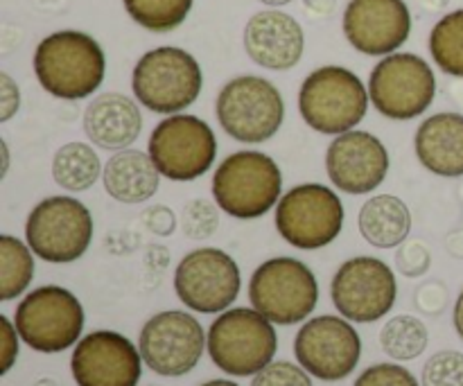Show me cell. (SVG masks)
I'll return each instance as SVG.
<instances>
[{
    "mask_svg": "<svg viewBox=\"0 0 463 386\" xmlns=\"http://www.w3.org/2000/svg\"><path fill=\"white\" fill-rule=\"evenodd\" d=\"M104 172L99 156L90 145L66 143L54 152L52 179L59 188L68 193H84Z\"/></svg>",
    "mask_w": 463,
    "mask_h": 386,
    "instance_id": "d4e9b609",
    "label": "cell"
},
{
    "mask_svg": "<svg viewBox=\"0 0 463 386\" xmlns=\"http://www.w3.org/2000/svg\"><path fill=\"white\" fill-rule=\"evenodd\" d=\"M213 364L233 378H251L274 362L279 351L274 324L251 307H235L217 316L208 328Z\"/></svg>",
    "mask_w": 463,
    "mask_h": 386,
    "instance_id": "7a4b0ae2",
    "label": "cell"
},
{
    "mask_svg": "<svg viewBox=\"0 0 463 386\" xmlns=\"http://www.w3.org/2000/svg\"><path fill=\"white\" fill-rule=\"evenodd\" d=\"M353 386H420L419 380L398 364H375L369 366Z\"/></svg>",
    "mask_w": 463,
    "mask_h": 386,
    "instance_id": "d6a6232c",
    "label": "cell"
},
{
    "mask_svg": "<svg viewBox=\"0 0 463 386\" xmlns=\"http://www.w3.org/2000/svg\"><path fill=\"white\" fill-rule=\"evenodd\" d=\"M251 386H312L310 373L292 362H271L253 375Z\"/></svg>",
    "mask_w": 463,
    "mask_h": 386,
    "instance_id": "1f68e13d",
    "label": "cell"
},
{
    "mask_svg": "<svg viewBox=\"0 0 463 386\" xmlns=\"http://www.w3.org/2000/svg\"><path fill=\"white\" fill-rule=\"evenodd\" d=\"M455 330H457V334L463 339V289L455 303Z\"/></svg>",
    "mask_w": 463,
    "mask_h": 386,
    "instance_id": "f35d334b",
    "label": "cell"
},
{
    "mask_svg": "<svg viewBox=\"0 0 463 386\" xmlns=\"http://www.w3.org/2000/svg\"><path fill=\"white\" fill-rule=\"evenodd\" d=\"M306 48V34L298 21L279 9L258 12L244 27V50L249 59L267 71H289Z\"/></svg>",
    "mask_w": 463,
    "mask_h": 386,
    "instance_id": "ffe728a7",
    "label": "cell"
},
{
    "mask_svg": "<svg viewBox=\"0 0 463 386\" xmlns=\"http://www.w3.org/2000/svg\"><path fill=\"white\" fill-rule=\"evenodd\" d=\"M369 99V90L355 72L344 66H324L303 80L298 111L315 131L339 136L364 120Z\"/></svg>",
    "mask_w": 463,
    "mask_h": 386,
    "instance_id": "277c9868",
    "label": "cell"
},
{
    "mask_svg": "<svg viewBox=\"0 0 463 386\" xmlns=\"http://www.w3.org/2000/svg\"><path fill=\"white\" fill-rule=\"evenodd\" d=\"M326 172L342 193L369 194L387 179V147L369 131L339 134L326 152Z\"/></svg>",
    "mask_w": 463,
    "mask_h": 386,
    "instance_id": "d6986e66",
    "label": "cell"
},
{
    "mask_svg": "<svg viewBox=\"0 0 463 386\" xmlns=\"http://www.w3.org/2000/svg\"><path fill=\"white\" fill-rule=\"evenodd\" d=\"M342 27L357 52L387 57L410 39L411 14L405 0H351Z\"/></svg>",
    "mask_w": 463,
    "mask_h": 386,
    "instance_id": "ac0fdd59",
    "label": "cell"
},
{
    "mask_svg": "<svg viewBox=\"0 0 463 386\" xmlns=\"http://www.w3.org/2000/svg\"><path fill=\"white\" fill-rule=\"evenodd\" d=\"M32 249L12 235H0V301H14L34 276Z\"/></svg>",
    "mask_w": 463,
    "mask_h": 386,
    "instance_id": "484cf974",
    "label": "cell"
},
{
    "mask_svg": "<svg viewBox=\"0 0 463 386\" xmlns=\"http://www.w3.org/2000/svg\"><path fill=\"white\" fill-rule=\"evenodd\" d=\"M18 330L7 316H0V344H3V351H0V375H7L9 369L14 366L18 357Z\"/></svg>",
    "mask_w": 463,
    "mask_h": 386,
    "instance_id": "d590c367",
    "label": "cell"
},
{
    "mask_svg": "<svg viewBox=\"0 0 463 386\" xmlns=\"http://www.w3.org/2000/svg\"><path fill=\"white\" fill-rule=\"evenodd\" d=\"M220 127L240 143L258 145L274 138L285 118L280 90L258 75H240L224 84L215 102Z\"/></svg>",
    "mask_w": 463,
    "mask_h": 386,
    "instance_id": "52a82bcc",
    "label": "cell"
},
{
    "mask_svg": "<svg viewBox=\"0 0 463 386\" xmlns=\"http://www.w3.org/2000/svg\"><path fill=\"white\" fill-rule=\"evenodd\" d=\"M240 267L222 249L190 251L175 271V292L185 307L202 315L226 312L240 297Z\"/></svg>",
    "mask_w": 463,
    "mask_h": 386,
    "instance_id": "5bb4252c",
    "label": "cell"
},
{
    "mask_svg": "<svg viewBox=\"0 0 463 386\" xmlns=\"http://www.w3.org/2000/svg\"><path fill=\"white\" fill-rule=\"evenodd\" d=\"M14 325L32 351L61 353L80 342L84 307L68 289L45 285L18 303Z\"/></svg>",
    "mask_w": 463,
    "mask_h": 386,
    "instance_id": "8fae6325",
    "label": "cell"
},
{
    "mask_svg": "<svg viewBox=\"0 0 463 386\" xmlns=\"http://www.w3.org/2000/svg\"><path fill=\"white\" fill-rule=\"evenodd\" d=\"M34 75L59 99H84L104 81L107 57L98 41L80 30L48 34L34 50Z\"/></svg>",
    "mask_w": 463,
    "mask_h": 386,
    "instance_id": "6da1fadb",
    "label": "cell"
},
{
    "mask_svg": "<svg viewBox=\"0 0 463 386\" xmlns=\"http://www.w3.org/2000/svg\"><path fill=\"white\" fill-rule=\"evenodd\" d=\"M283 174L271 156L253 149L235 152L213 174L217 208L235 220H258L280 202Z\"/></svg>",
    "mask_w": 463,
    "mask_h": 386,
    "instance_id": "3957f363",
    "label": "cell"
},
{
    "mask_svg": "<svg viewBox=\"0 0 463 386\" xmlns=\"http://www.w3.org/2000/svg\"><path fill=\"white\" fill-rule=\"evenodd\" d=\"M414 149L420 165L446 179L463 176V116L434 113L414 136Z\"/></svg>",
    "mask_w": 463,
    "mask_h": 386,
    "instance_id": "7402d4cb",
    "label": "cell"
},
{
    "mask_svg": "<svg viewBox=\"0 0 463 386\" xmlns=\"http://www.w3.org/2000/svg\"><path fill=\"white\" fill-rule=\"evenodd\" d=\"M194 0H122L127 14L149 32H172L188 18Z\"/></svg>",
    "mask_w": 463,
    "mask_h": 386,
    "instance_id": "f1b7e54d",
    "label": "cell"
},
{
    "mask_svg": "<svg viewBox=\"0 0 463 386\" xmlns=\"http://www.w3.org/2000/svg\"><path fill=\"white\" fill-rule=\"evenodd\" d=\"M147 154L165 179L194 181L215 163L217 138L202 118L175 113L154 127Z\"/></svg>",
    "mask_w": 463,
    "mask_h": 386,
    "instance_id": "7c38bea8",
    "label": "cell"
},
{
    "mask_svg": "<svg viewBox=\"0 0 463 386\" xmlns=\"http://www.w3.org/2000/svg\"><path fill=\"white\" fill-rule=\"evenodd\" d=\"M430 54L446 75L463 80V9L446 14L432 27Z\"/></svg>",
    "mask_w": 463,
    "mask_h": 386,
    "instance_id": "4316f807",
    "label": "cell"
},
{
    "mask_svg": "<svg viewBox=\"0 0 463 386\" xmlns=\"http://www.w3.org/2000/svg\"><path fill=\"white\" fill-rule=\"evenodd\" d=\"M27 247L36 258L54 265L75 262L89 251L93 240V217L75 197L57 194L32 208L25 221Z\"/></svg>",
    "mask_w": 463,
    "mask_h": 386,
    "instance_id": "ba28073f",
    "label": "cell"
},
{
    "mask_svg": "<svg viewBox=\"0 0 463 386\" xmlns=\"http://www.w3.org/2000/svg\"><path fill=\"white\" fill-rule=\"evenodd\" d=\"M181 226L184 233L190 240H203L211 238L220 226V217H217V208L206 199H194L184 208V217H181Z\"/></svg>",
    "mask_w": 463,
    "mask_h": 386,
    "instance_id": "4dcf8cb0",
    "label": "cell"
},
{
    "mask_svg": "<svg viewBox=\"0 0 463 386\" xmlns=\"http://www.w3.org/2000/svg\"><path fill=\"white\" fill-rule=\"evenodd\" d=\"M303 3L317 16H330L335 12V7H337V0H303Z\"/></svg>",
    "mask_w": 463,
    "mask_h": 386,
    "instance_id": "74e56055",
    "label": "cell"
},
{
    "mask_svg": "<svg viewBox=\"0 0 463 386\" xmlns=\"http://www.w3.org/2000/svg\"><path fill=\"white\" fill-rule=\"evenodd\" d=\"M414 301H416V307H419L420 312H425V315L430 316L441 315L448 306L446 285H443L441 280H428V283H423L419 289H416Z\"/></svg>",
    "mask_w": 463,
    "mask_h": 386,
    "instance_id": "e575fe53",
    "label": "cell"
},
{
    "mask_svg": "<svg viewBox=\"0 0 463 386\" xmlns=\"http://www.w3.org/2000/svg\"><path fill=\"white\" fill-rule=\"evenodd\" d=\"M249 301L274 325H294L315 312L319 285L306 262L285 256L271 258L253 271Z\"/></svg>",
    "mask_w": 463,
    "mask_h": 386,
    "instance_id": "8992f818",
    "label": "cell"
},
{
    "mask_svg": "<svg viewBox=\"0 0 463 386\" xmlns=\"http://www.w3.org/2000/svg\"><path fill=\"white\" fill-rule=\"evenodd\" d=\"M136 99L152 113L185 111L203 89V72L197 59L175 45L145 52L131 72Z\"/></svg>",
    "mask_w": 463,
    "mask_h": 386,
    "instance_id": "5b68a950",
    "label": "cell"
},
{
    "mask_svg": "<svg viewBox=\"0 0 463 386\" xmlns=\"http://www.w3.org/2000/svg\"><path fill=\"white\" fill-rule=\"evenodd\" d=\"M202 386H240L235 382H231V380H211V382L202 384Z\"/></svg>",
    "mask_w": 463,
    "mask_h": 386,
    "instance_id": "ab89813d",
    "label": "cell"
},
{
    "mask_svg": "<svg viewBox=\"0 0 463 386\" xmlns=\"http://www.w3.org/2000/svg\"><path fill=\"white\" fill-rule=\"evenodd\" d=\"M430 265H432V256H430L428 247L423 242H414V240H405L396 253V267L402 276L407 278H419V276L428 274Z\"/></svg>",
    "mask_w": 463,
    "mask_h": 386,
    "instance_id": "836d02e7",
    "label": "cell"
},
{
    "mask_svg": "<svg viewBox=\"0 0 463 386\" xmlns=\"http://www.w3.org/2000/svg\"><path fill=\"white\" fill-rule=\"evenodd\" d=\"M206 342L202 324L193 315L167 310L143 325L138 351L149 371L163 378H181L199 364Z\"/></svg>",
    "mask_w": 463,
    "mask_h": 386,
    "instance_id": "4fadbf2b",
    "label": "cell"
},
{
    "mask_svg": "<svg viewBox=\"0 0 463 386\" xmlns=\"http://www.w3.org/2000/svg\"><path fill=\"white\" fill-rule=\"evenodd\" d=\"M104 190L120 203H143L156 194L161 172L152 156L138 149H122L111 156L102 172Z\"/></svg>",
    "mask_w": 463,
    "mask_h": 386,
    "instance_id": "603a6c76",
    "label": "cell"
},
{
    "mask_svg": "<svg viewBox=\"0 0 463 386\" xmlns=\"http://www.w3.org/2000/svg\"><path fill=\"white\" fill-rule=\"evenodd\" d=\"M143 116L131 98L122 93H102L84 111V134L99 149L122 152L138 140Z\"/></svg>",
    "mask_w": 463,
    "mask_h": 386,
    "instance_id": "44dd1931",
    "label": "cell"
},
{
    "mask_svg": "<svg viewBox=\"0 0 463 386\" xmlns=\"http://www.w3.org/2000/svg\"><path fill=\"white\" fill-rule=\"evenodd\" d=\"M428 328L420 319L410 315L393 316L384 324L380 333V346L392 360L410 362L416 360L428 348Z\"/></svg>",
    "mask_w": 463,
    "mask_h": 386,
    "instance_id": "83f0119b",
    "label": "cell"
},
{
    "mask_svg": "<svg viewBox=\"0 0 463 386\" xmlns=\"http://www.w3.org/2000/svg\"><path fill=\"white\" fill-rule=\"evenodd\" d=\"M423 386H463V353L441 351L423 366Z\"/></svg>",
    "mask_w": 463,
    "mask_h": 386,
    "instance_id": "f546056e",
    "label": "cell"
},
{
    "mask_svg": "<svg viewBox=\"0 0 463 386\" xmlns=\"http://www.w3.org/2000/svg\"><path fill=\"white\" fill-rule=\"evenodd\" d=\"M34 386H57V382H52L50 378H43V380H39V382H36Z\"/></svg>",
    "mask_w": 463,
    "mask_h": 386,
    "instance_id": "b9f144b4",
    "label": "cell"
},
{
    "mask_svg": "<svg viewBox=\"0 0 463 386\" xmlns=\"http://www.w3.org/2000/svg\"><path fill=\"white\" fill-rule=\"evenodd\" d=\"M262 5H269V7H280V5H288L292 3V0H260Z\"/></svg>",
    "mask_w": 463,
    "mask_h": 386,
    "instance_id": "60d3db41",
    "label": "cell"
},
{
    "mask_svg": "<svg viewBox=\"0 0 463 386\" xmlns=\"http://www.w3.org/2000/svg\"><path fill=\"white\" fill-rule=\"evenodd\" d=\"M369 98L380 116L389 120H411L432 107L437 77L432 66L419 54H387L371 71Z\"/></svg>",
    "mask_w": 463,
    "mask_h": 386,
    "instance_id": "9c48e42d",
    "label": "cell"
},
{
    "mask_svg": "<svg viewBox=\"0 0 463 386\" xmlns=\"http://www.w3.org/2000/svg\"><path fill=\"white\" fill-rule=\"evenodd\" d=\"M18 107H21V90L7 72H0V122L12 120Z\"/></svg>",
    "mask_w": 463,
    "mask_h": 386,
    "instance_id": "8d00e7d4",
    "label": "cell"
},
{
    "mask_svg": "<svg viewBox=\"0 0 463 386\" xmlns=\"http://www.w3.org/2000/svg\"><path fill=\"white\" fill-rule=\"evenodd\" d=\"M344 203L335 190L321 184H301L276 203V229L280 238L303 251L328 247L344 229Z\"/></svg>",
    "mask_w": 463,
    "mask_h": 386,
    "instance_id": "30bf717a",
    "label": "cell"
},
{
    "mask_svg": "<svg viewBox=\"0 0 463 386\" xmlns=\"http://www.w3.org/2000/svg\"><path fill=\"white\" fill-rule=\"evenodd\" d=\"M294 355L312 378L339 382L360 364L362 339L346 319L324 315L301 325L294 339Z\"/></svg>",
    "mask_w": 463,
    "mask_h": 386,
    "instance_id": "2e32d148",
    "label": "cell"
},
{
    "mask_svg": "<svg viewBox=\"0 0 463 386\" xmlns=\"http://www.w3.org/2000/svg\"><path fill=\"white\" fill-rule=\"evenodd\" d=\"M71 371L77 386H136L143 355L125 334L98 330L77 344Z\"/></svg>",
    "mask_w": 463,
    "mask_h": 386,
    "instance_id": "e0dca14e",
    "label": "cell"
},
{
    "mask_svg": "<svg viewBox=\"0 0 463 386\" xmlns=\"http://www.w3.org/2000/svg\"><path fill=\"white\" fill-rule=\"evenodd\" d=\"M330 297L344 319L373 324L387 316L396 303V276L392 267L378 258H351L333 276Z\"/></svg>",
    "mask_w": 463,
    "mask_h": 386,
    "instance_id": "9a60e30c",
    "label": "cell"
},
{
    "mask_svg": "<svg viewBox=\"0 0 463 386\" xmlns=\"http://www.w3.org/2000/svg\"><path fill=\"white\" fill-rule=\"evenodd\" d=\"M360 233L371 247L396 249L411 231V212L401 197L378 194L362 206L357 217Z\"/></svg>",
    "mask_w": 463,
    "mask_h": 386,
    "instance_id": "cb8c5ba5",
    "label": "cell"
}]
</instances>
